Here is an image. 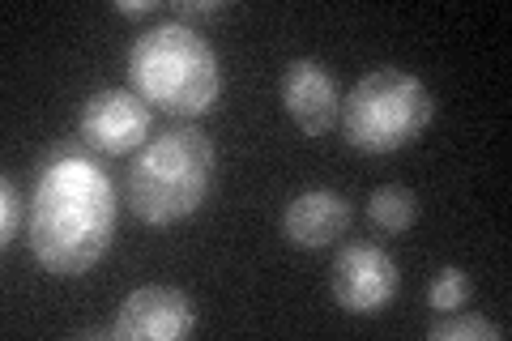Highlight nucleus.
<instances>
[{
  "label": "nucleus",
  "instance_id": "obj_1",
  "mask_svg": "<svg viewBox=\"0 0 512 341\" xmlns=\"http://www.w3.org/2000/svg\"><path fill=\"white\" fill-rule=\"evenodd\" d=\"M116 235V184L90 145H56L39 167L30 252L52 278H82Z\"/></svg>",
  "mask_w": 512,
  "mask_h": 341
},
{
  "label": "nucleus",
  "instance_id": "obj_2",
  "mask_svg": "<svg viewBox=\"0 0 512 341\" xmlns=\"http://www.w3.org/2000/svg\"><path fill=\"white\" fill-rule=\"evenodd\" d=\"M128 90L175 120L205 116L222 94V64L197 26L158 22L128 47Z\"/></svg>",
  "mask_w": 512,
  "mask_h": 341
},
{
  "label": "nucleus",
  "instance_id": "obj_3",
  "mask_svg": "<svg viewBox=\"0 0 512 341\" xmlns=\"http://www.w3.org/2000/svg\"><path fill=\"white\" fill-rule=\"evenodd\" d=\"M214 184V141L197 124H171L137 150L124 175V201L146 226L192 218Z\"/></svg>",
  "mask_w": 512,
  "mask_h": 341
},
{
  "label": "nucleus",
  "instance_id": "obj_4",
  "mask_svg": "<svg viewBox=\"0 0 512 341\" xmlns=\"http://www.w3.org/2000/svg\"><path fill=\"white\" fill-rule=\"evenodd\" d=\"M431 116H436V99H431L427 81L389 64V69H372L350 86L338 124L359 154H393L419 137Z\"/></svg>",
  "mask_w": 512,
  "mask_h": 341
},
{
  "label": "nucleus",
  "instance_id": "obj_5",
  "mask_svg": "<svg viewBox=\"0 0 512 341\" xmlns=\"http://www.w3.org/2000/svg\"><path fill=\"white\" fill-rule=\"evenodd\" d=\"M329 286L342 312L350 316H376L393 303V295L402 290V269L380 243H346L333 256Z\"/></svg>",
  "mask_w": 512,
  "mask_h": 341
},
{
  "label": "nucleus",
  "instance_id": "obj_6",
  "mask_svg": "<svg viewBox=\"0 0 512 341\" xmlns=\"http://www.w3.org/2000/svg\"><path fill=\"white\" fill-rule=\"evenodd\" d=\"M150 120H154V111L133 90L107 86V90H94L82 103L77 128H82V145H90L94 154L120 158L150 141Z\"/></svg>",
  "mask_w": 512,
  "mask_h": 341
},
{
  "label": "nucleus",
  "instance_id": "obj_7",
  "mask_svg": "<svg viewBox=\"0 0 512 341\" xmlns=\"http://www.w3.org/2000/svg\"><path fill=\"white\" fill-rule=\"evenodd\" d=\"M197 329V307L180 286H137L111 320L116 341H180Z\"/></svg>",
  "mask_w": 512,
  "mask_h": 341
},
{
  "label": "nucleus",
  "instance_id": "obj_8",
  "mask_svg": "<svg viewBox=\"0 0 512 341\" xmlns=\"http://www.w3.org/2000/svg\"><path fill=\"white\" fill-rule=\"evenodd\" d=\"M278 94H282V107L308 137H325L333 124H338V111H342V94H338V81L325 64L316 60H291L278 77Z\"/></svg>",
  "mask_w": 512,
  "mask_h": 341
},
{
  "label": "nucleus",
  "instance_id": "obj_9",
  "mask_svg": "<svg viewBox=\"0 0 512 341\" xmlns=\"http://www.w3.org/2000/svg\"><path fill=\"white\" fill-rule=\"evenodd\" d=\"M350 218H355V209H350L342 192L312 188V192H299V197L282 209V235H286V243H295L303 252H320L346 235Z\"/></svg>",
  "mask_w": 512,
  "mask_h": 341
},
{
  "label": "nucleus",
  "instance_id": "obj_10",
  "mask_svg": "<svg viewBox=\"0 0 512 341\" xmlns=\"http://www.w3.org/2000/svg\"><path fill=\"white\" fill-rule=\"evenodd\" d=\"M367 218H372V226L384 235H402L414 226V218H419V197L402 184H380L372 197H367Z\"/></svg>",
  "mask_w": 512,
  "mask_h": 341
},
{
  "label": "nucleus",
  "instance_id": "obj_11",
  "mask_svg": "<svg viewBox=\"0 0 512 341\" xmlns=\"http://www.w3.org/2000/svg\"><path fill=\"white\" fill-rule=\"evenodd\" d=\"M427 337L431 341H504L508 329L487 316H474V312H448L431 324Z\"/></svg>",
  "mask_w": 512,
  "mask_h": 341
},
{
  "label": "nucleus",
  "instance_id": "obj_12",
  "mask_svg": "<svg viewBox=\"0 0 512 341\" xmlns=\"http://www.w3.org/2000/svg\"><path fill=\"white\" fill-rule=\"evenodd\" d=\"M470 299H474V282H470V273L457 265H444L427 286V303H431V312H440V316L461 312Z\"/></svg>",
  "mask_w": 512,
  "mask_h": 341
},
{
  "label": "nucleus",
  "instance_id": "obj_13",
  "mask_svg": "<svg viewBox=\"0 0 512 341\" xmlns=\"http://www.w3.org/2000/svg\"><path fill=\"white\" fill-rule=\"evenodd\" d=\"M18 222H22V192L5 175V180H0V243H5V248L18 239Z\"/></svg>",
  "mask_w": 512,
  "mask_h": 341
},
{
  "label": "nucleus",
  "instance_id": "obj_14",
  "mask_svg": "<svg viewBox=\"0 0 512 341\" xmlns=\"http://www.w3.org/2000/svg\"><path fill=\"white\" fill-rule=\"evenodd\" d=\"M227 9H231L227 0H175V22H184V26H192V22H214Z\"/></svg>",
  "mask_w": 512,
  "mask_h": 341
},
{
  "label": "nucleus",
  "instance_id": "obj_15",
  "mask_svg": "<svg viewBox=\"0 0 512 341\" xmlns=\"http://www.w3.org/2000/svg\"><path fill=\"white\" fill-rule=\"evenodd\" d=\"M158 0H116V13H124V18H146V13H154Z\"/></svg>",
  "mask_w": 512,
  "mask_h": 341
}]
</instances>
